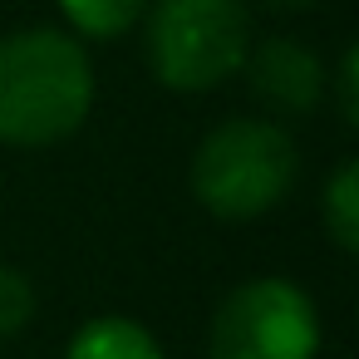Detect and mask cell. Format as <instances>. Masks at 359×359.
<instances>
[{"label":"cell","instance_id":"6da1fadb","mask_svg":"<svg viewBox=\"0 0 359 359\" xmlns=\"http://www.w3.org/2000/svg\"><path fill=\"white\" fill-rule=\"evenodd\" d=\"M94 104V69L79 40L20 30L0 40V143L45 148L69 138Z\"/></svg>","mask_w":359,"mask_h":359},{"label":"cell","instance_id":"7a4b0ae2","mask_svg":"<svg viewBox=\"0 0 359 359\" xmlns=\"http://www.w3.org/2000/svg\"><path fill=\"white\" fill-rule=\"evenodd\" d=\"M295 143L261 118H231L212 128L192 158V192L222 222L271 212L295 187Z\"/></svg>","mask_w":359,"mask_h":359},{"label":"cell","instance_id":"3957f363","mask_svg":"<svg viewBox=\"0 0 359 359\" xmlns=\"http://www.w3.org/2000/svg\"><path fill=\"white\" fill-rule=\"evenodd\" d=\"M251 20L241 0H158L148 25V65L168 89H217L246 65Z\"/></svg>","mask_w":359,"mask_h":359},{"label":"cell","instance_id":"277c9868","mask_svg":"<svg viewBox=\"0 0 359 359\" xmlns=\"http://www.w3.org/2000/svg\"><path fill=\"white\" fill-rule=\"evenodd\" d=\"M320 320L290 280H251L212 320V359H315Z\"/></svg>","mask_w":359,"mask_h":359},{"label":"cell","instance_id":"5b68a950","mask_svg":"<svg viewBox=\"0 0 359 359\" xmlns=\"http://www.w3.org/2000/svg\"><path fill=\"white\" fill-rule=\"evenodd\" d=\"M251 89L261 94V104H271L276 114H310L325 74L315 65V55L295 40H266L251 60Z\"/></svg>","mask_w":359,"mask_h":359},{"label":"cell","instance_id":"8992f818","mask_svg":"<svg viewBox=\"0 0 359 359\" xmlns=\"http://www.w3.org/2000/svg\"><path fill=\"white\" fill-rule=\"evenodd\" d=\"M69 359H163V349L138 320L104 315V320H89L69 339Z\"/></svg>","mask_w":359,"mask_h":359},{"label":"cell","instance_id":"52a82bcc","mask_svg":"<svg viewBox=\"0 0 359 359\" xmlns=\"http://www.w3.org/2000/svg\"><path fill=\"white\" fill-rule=\"evenodd\" d=\"M69 25L89 40H114L123 30L138 25V15L148 11V0H60Z\"/></svg>","mask_w":359,"mask_h":359},{"label":"cell","instance_id":"ba28073f","mask_svg":"<svg viewBox=\"0 0 359 359\" xmlns=\"http://www.w3.org/2000/svg\"><path fill=\"white\" fill-rule=\"evenodd\" d=\"M325 226H330V236L339 241V251H354V246H359V163H344V168L330 177V192H325Z\"/></svg>","mask_w":359,"mask_h":359},{"label":"cell","instance_id":"9c48e42d","mask_svg":"<svg viewBox=\"0 0 359 359\" xmlns=\"http://www.w3.org/2000/svg\"><path fill=\"white\" fill-rule=\"evenodd\" d=\"M30 310H35V290L20 271L0 266V339H11L30 325Z\"/></svg>","mask_w":359,"mask_h":359},{"label":"cell","instance_id":"30bf717a","mask_svg":"<svg viewBox=\"0 0 359 359\" xmlns=\"http://www.w3.org/2000/svg\"><path fill=\"white\" fill-rule=\"evenodd\" d=\"M339 109H344V123L359 118V109H354V50H344V65H339Z\"/></svg>","mask_w":359,"mask_h":359},{"label":"cell","instance_id":"8fae6325","mask_svg":"<svg viewBox=\"0 0 359 359\" xmlns=\"http://www.w3.org/2000/svg\"><path fill=\"white\" fill-rule=\"evenodd\" d=\"M266 6H276V11H305V6H315V0H266Z\"/></svg>","mask_w":359,"mask_h":359}]
</instances>
